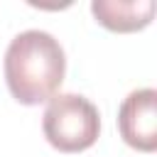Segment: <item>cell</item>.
<instances>
[{"instance_id":"3","label":"cell","mask_w":157,"mask_h":157,"mask_svg":"<svg viewBox=\"0 0 157 157\" xmlns=\"http://www.w3.org/2000/svg\"><path fill=\"white\" fill-rule=\"evenodd\" d=\"M120 137L140 152L157 150V91L135 88L130 91L118 110Z\"/></svg>"},{"instance_id":"4","label":"cell","mask_w":157,"mask_h":157,"mask_svg":"<svg viewBox=\"0 0 157 157\" xmlns=\"http://www.w3.org/2000/svg\"><path fill=\"white\" fill-rule=\"evenodd\" d=\"M155 0H93L91 12L98 25L113 32L145 29L155 17Z\"/></svg>"},{"instance_id":"1","label":"cell","mask_w":157,"mask_h":157,"mask_svg":"<svg viewBox=\"0 0 157 157\" xmlns=\"http://www.w3.org/2000/svg\"><path fill=\"white\" fill-rule=\"evenodd\" d=\"M2 66L12 98L22 105H39L56 96L66 74V54L54 34L25 29L10 39Z\"/></svg>"},{"instance_id":"2","label":"cell","mask_w":157,"mask_h":157,"mask_svg":"<svg viewBox=\"0 0 157 157\" xmlns=\"http://www.w3.org/2000/svg\"><path fill=\"white\" fill-rule=\"evenodd\" d=\"M42 130L52 147L59 152H83L101 132L98 108L81 93H56L47 101Z\"/></svg>"}]
</instances>
